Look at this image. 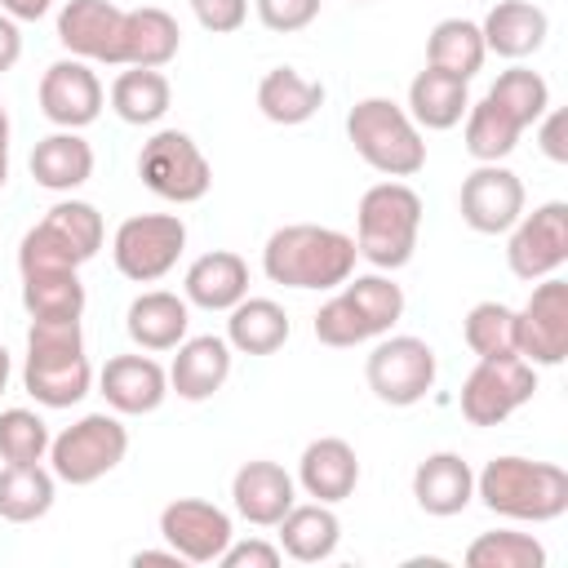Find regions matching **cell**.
I'll return each instance as SVG.
<instances>
[{
	"label": "cell",
	"mask_w": 568,
	"mask_h": 568,
	"mask_svg": "<svg viewBox=\"0 0 568 568\" xmlns=\"http://www.w3.org/2000/svg\"><path fill=\"white\" fill-rule=\"evenodd\" d=\"M355 240L333 226L315 222H293L271 231L262 248V271L271 284L284 288H342L355 275Z\"/></svg>",
	"instance_id": "6da1fadb"
},
{
	"label": "cell",
	"mask_w": 568,
	"mask_h": 568,
	"mask_svg": "<svg viewBox=\"0 0 568 568\" xmlns=\"http://www.w3.org/2000/svg\"><path fill=\"white\" fill-rule=\"evenodd\" d=\"M22 386L44 408H71L89 395L93 368H89V355H84L80 320H31Z\"/></svg>",
	"instance_id": "7a4b0ae2"
},
{
	"label": "cell",
	"mask_w": 568,
	"mask_h": 568,
	"mask_svg": "<svg viewBox=\"0 0 568 568\" xmlns=\"http://www.w3.org/2000/svg\"><path fill=\"white\" fill-rule=\"evenodd\" d=\"M475 497L506 519L524 524H550L568 510V470L555 462H532V457H493L475 475Z\"/></svg>",
	"instance_id": "3957f363"
},
{
	"label": "cell",
	"mask_w": 568,
	"mask_h": 568,
	"mask_svg": "<svg viewBox=\"0 0 568 568\" xmlns=\"http://www.w3.org/2000/svg\"><path fill=\"white\" fill-rule=\"evenodd\" d=\"M417 231H422V195L408 182L386 178V182H377V186H368L359 195V209H355V248L377 271L408 266L413 262V248H417Z\"/></svg>",
	"instance_id": "277c9868"
},
{
	"label": "cell",
	"mask_w": 568,
	"mask_h": 568,
	"mask_svg": "<svg viewBox=\"0 0 568 568\" xmlns=\"http://www.w3.org/2000/svg\"><path fill=\"white\" fill-rule=\"evenodd\" d=\"M346 138L359 160L386 178H413L426 169V142L413 115L390 98H364L346 115Z\"/></svg>",
	"instance_id": "5b68a950"
},
{
	"label": "cell",
	"mask_w": 568,
	"mask_h": 568,
	"mask_svg": "<svg viewBox=\"0 0 568 568\" xmlns=\"http://www.w3.org/2000/svg\"><path fill=\"white\" fill-rule=\"evenodd\" d=\"M124 453H129V430L115 413H84L75 426L49 439L53 475L71 488H84L111 475L124 462Z\"/></svg>",
	"instance_id": "8992f818"
},
{
	"label": "cell",
	"mask_w": 568,
	"mask_h": 568,
	"mask_svg": "<svg viewBox=\"0 0 568 568\" xmlns=\"http://www.w3.org/2000/svg\"><path fill=\"white\" fill-rule=\"evenodd\" d=\"M138 178L146 191H155L169 204H195L213 186V169H209L204 151L182 129H160L151 142H142Z\"/></svg>",
	"instance_id": "52a82bcc"
},
{
	"label": "cell",
	"mask_w": 568,
	"mask_h": 568,
	"mask_svg": "<svg viewBox=\"0 0 568 568\" xmlns=\"http://www.w3.org/2000/svg\"><path fill=\"white\" fill-rule=\"evenodd\" d=\"M186 248V222L178 213H138V217H124L115 226V240H111V257H115V271L133 284H151V280H164L178 257Z\"/></svg>",
	"instance_id": "ba28073f"
},
{
	"label": "cell",
	"mask_w": 568,
	"mask_h": 568,
	"mask_svg": "<svg viewBox=\"0 0 568 568\" xmlns=\"http://www.w3.org/2000/svg\"><path fill=\"white\" fill-rule=\"evenodd\" d=\"M435 351L413 337V333H399V337H386L368 351V364H364V377H368V390L390 404V408H413L417 399H426V390L435 386Z\"/></svg>",
	"instance_id": "9c48e42d"
},
{
	"label": "cell",
	"mask_w": 568,
	"mask_h": 568,
	"mask_svg": "<svg viewBox=\"0 0 568 568\" xmlns=\"http://www.w3.org/2000/svg\"><path fill=\"white\" fill-rule=\"evenodd\" d=\"M537 395V368L524 355L479 359L462 382V417L470 426H497Z\"/></svg>",
	"instance_id": "30bf717a"
},
{
	"label": "cell",
	"mask_w": 568,
	"mask_h": 568,
	"mask_svg": "<svg viewBox=\"0 0 568 568\" xmlns=\"http://www.w3.org/2000/svg\"><path fill=\"white\" fill-rule=\"evenodd\" d=\"M568 262V204L550 200L537 204L532 213H519L506 240V266L515 280H546Z\"/></svg>",
	"instance_id": "8fae6325"
},
{
	"label": "cell",
	"mask_w": 568,
	"mask_h": 568,
	"mask_svg": "<svg viewBox=\"0 0 568 568\" xmlns=\"http://www.w3.org/2000/svg\"><path fill=\"white\" fill-rule=\"evenodd\" d=\"M515 351L532 368H555L568 355V284L559 275L537 280L528 302L515 311Z\"/></svg>",
	"instance_id": "7c38bea8"
},
{
	"label": "cell",
	"mask_w": 568,
	"mask_h": 568,
	"mask_svg": "<svg viewBox=\"0 0 568 568\" xmlns=\"http://www.w3.org/2000/svg\"><path fill=\"white\" fill-rule=\"evenodd\" d=\"M524 182L519 173H510L506 164H479L475 173H466L462 182V195H457V209H462V222L479 235H501L519 222L524 213Z\"/></svg>",
	"instance_id": "4fadbf2b"
},
{
	"label": "cell",
	"mask_w": 568,
	"mask_h": 568,
	"mask_svg": "<svg viewBox=\"0 0 568 568\" xmlns=\"http://www.w3.org/2000/svg\"><path fill=\"white\" fill-rule=\"evenodd\" d=\"M160 537L186 559V564H217V555L231 546V515L200 497H178L160 510Z\"/></svg>",
	"instance_id": "5bb4252c"
},
{
	"label": "cell",
	"mask_w": 568,
	"mask_h": 568,
	"mask_svg": "<svg viewBox=\"0 0 568 568\" xmlns=\"http://www.w3.org/2000/svg\"><path fill=\"white\" fill-rule=\"evenodd\" d=\"M40 111L58 129H84L102 115V80L84 58H62L40 75Z\"/></svg>",
	"instance_id": "9a60e30c"
},
{
	"label": "cell",
	"mask_w": 568,
	"mask_h": 568,
	"mask_svg": "<svg viewBox=\"0 0 568 568\" xmlns=\"http://www.w3.org/2000/svg\"><path fill=\"white\" fill-rule=\"evenodd\" d=\"M120 27L124 9L111 0H67L58 13V40L71 58L120 67Z\"/></svg>",
	"instance_id": "2e32d148"
},
{
	"label": "cell",
	"mask_w": 568,
	"mask_h": 568,
	"mask_svg": "<svg viewBox=\"0 0 568 568\" xmlns=\"http://www.w3.org/2000/svg\"><path fill=\"white\" fill-rule=\"evenodd\" d=\"M98 390L102 399L124 413V417H142L155 413L169 395V373L151 359V355H111L106 368L98 373Z\"/></svg>",
	"instance_id": "e0dca14e"
},
{
	"label": "cell",
	"mask_w": 568,
	"mask_h": 568,
	"mask_svg": "<svg viewBox=\"0 0 568 568\" xmlns=\"http://www.w3.org/2000/svg\"><path fill=\"white\" fill-rule=\"evenodd\" d=\"M231 501H235V510H240L248 524L275 528V524L288 515V506L297 501V484H293V475H288L280 462L257 457V462H244V466L235 470V479H231Z\"/></svg>",
	"instance_id": "ac0fdd59"
},
{
	"label": "cell",
	"mask_w": 568,
	"mask_h": 568,
	"mask_svg": "<svg viewBox=\"0 0 568 568\" xmlns=\"http://www.w3.org/2000/svg\"><path fill=\"white\" fill-rule=\"evenodd\" d=\"M297 484L306 497L324 501V506H337L355 493L359 484V457L346 439L337 435H324V439H311L297 457Z\"/></svg>",
	"instance_id": "d6986e66"
},
{
	"label": "cell",
	"mask_w": 568,
	"mask_h": 568,
	"mask_svg": "<svg viewBox=\"0 0 568 568\" xmlns=\"http://www.w3.org/2000/svg\"><path fill=\"white\" fill-rule=\"evenodd\" d=\"M173 351L178 355L169 368V386L178 399L200 404L226 386V377H231V342L226 337H213V333L209 337H182Z\"/></svg>",
	"instance_id": "ffe728a7"
},
{
	"label": "cell",
	"mask_w": 568,
	"mask_h": 568,
	"mask_svg": "<svg viewBox=\"0 0 568 568\" xmlns=\"http://www.w3.org/2000/svg\"><path fill=\"white\" fill-rule=\"evenodd\" d=\"M413 497L435 519L462 515L470 506V497H475V470H470V462L462 453H430L413 470Z\"/></svg>",
	"instance_id": "44dd1931"
},
{
	"label": "cell",
	"mask_w": 568,
	"mask_h": 568,
	"mask_svg": "<svg viewBox=\"0 0 568 568\" xmlns=\"http://www.w3.org/2000/svg\"><path fill=\"white\" fill-rule=\"evenodd\" d=\"M182 49V31L178 18L160 4H142V9H124V27H120V67H169Z\"/></svg>",
	"instance_id": "7402d4cb"
},
{
	"label": "cell",
	"mask_w": 568,
	"mask_h": 568,
	"mask_svg": "<svg viewBox=\"0 0 568 568\" xmlns=\"http://www.w3.org/2000/svg\"><path fill=\"white\" fill-rule=\"evenodd\" d=\"M182 293H186V306H200V311H231L240 297H248V262H244L240 253H231V248L200 253V257L186 266Z\"/></svg>",
	"instance_id": "603a6c76"
},
{
	"label": "cell",
	"mask_w": 568,
	"mask_h": 568,
	"mask_svg": "<svg viewBox=\"0 0 568 568\" xmlns=\"http://www.w3.org/2000/svg\"><path fill=\"white\" fill-rule=\"evenodd\" d=\"M479 36H484V49L497 58H528L546 44L550 18L532 0H497L479 22Z\"/></svg>",
	"instance_id": "cb8c5ba5"
},
{
	"label": "cell",
	"mask_w": 568,
	"mask_h": 568,
	"mask_svg": "<svg viewBox=\"0 0 568 568\" xmlns=\"http://www.w3.org/2000/svg\"><path fill=\"white\" fill-rule=\"evenodd\" d=\"M186 324H191V311H186V297L169 293V288H151V293H138L124 311V328L129 337L142 346V351H173L182 337H186Z\"/></svg>",
	"instance_id": "d4e9b609"
},
{
	"label": "cell",
	"mask_w": 568,
	"mask_h": 568,
	"mask_svg": "<svg viewBox=\"0 0 568 568\" xmlns=\"http://www.w3.org/2000/svg\"><path fill=\"white\" fill-rule=\"evenodd\" d=\"M31 178L44 191H75L93 178V146L75 129L49 133L31 151Z\"/></svg>",
	"instance_id": "484cf974"
},
{
	"label": "cell",
	"mask_w": 568,
	"mask_h": 568,
	"mask_svg": "<svg viewBox=\"0 0 568 568\" xmlns=\"http://www.w3.org/2000/svg\"><path fill=\"white\" fill-rule=\"evenodd\" d=\"M466 106H470V89H466V80L426 67V71L413 75V84H408V106H404V111L413 115L417 129H435V133H439V129L462 124Z\"/></svg>",
	"instance_id": "4316f807"
},
{
	"label": "cell",
	"mask_w": 568,
	"mask_h": 568,
	"mask_svg": "<svg viewBox=\"0 0 568 568\" xmlns=\"http://www.w3.org/2000/svg\"><path fill=\"white\" fill-rule=\"evenodd\" d=\"M275 528H280V550L297 564H320L342 541V524H337L333 506H324V501H306V506L293 501Z\"/></svg>",
	"instance_id": "83f0119b"
},
{
	"label": "cell",
	"mask_w": 568,
	"mask_h": 568,
	"mask_svg": "<svg viewBox=\"0 0 568 568\" xmlns=\"http://www.w3.org/2000/svg\"><path fill=\"white\" fill-rule=\"evenodd\" d=\"M226 342L240 355H275L288 342V311L271 297H240L226 320Z\"/></svg>",
	"instance_id": "f1b7e54d"
},
{
	"label": "cell",
	"mask_w": 568,
	"mask_h": 568,
	"mask_svg": "<svg viewBox=\"0 0 568 568\" xmlns=\"http://www.w3.org/2000/svg\"><path fill=\"white\" fill-rule=\"evenodd\" d=\"M324 106V84L306 80L297 67H275L257 84V111L271 124H306Z\"/></svg>",
	"instance_id": "f546056e"
},
{
	"label": "cell",
	"mask_w": 568,
	"mask_h": 568,
	"mask_svg": "<svg viewBox=\"0 0 568 568\" xmlns=\"http://www.w3.org/2000/svg\"><path fill=\"white\" fill-rule=\"evenodd\" d=\"M22 306L31 320H80L84 315V284L71 266L22 271Z\"/></svg>",
	"instance_id": "4dcf8cb0"
},
{
	"label": "cell",
	"mask_w": 568,
	"mask_h": 568,
	"mask_svg": "<svg viewBox=\"0 0 568 568\" xmlns=\"http://www.w3.org/2000/svg\"><path fill=\"white\" fill-rule=\"evenodd\" d=\"M53 484H58V475L44 470L40 462H27V466L4 462V470H0V519H9V524L44 519L53 510Z\"/></svg>",
	"instance_id": "1f68e13d"
},
{
	"label": "cell",
	"mask_w": 568,
	"mask_h": 568,
	"mask_svg": "<svg viewBox=\"0 0 568 568\" xmlns=\"http://www.w3.org/2000/svg\"><path fill=\"white\" fill-rule=\"evenodd\" d=\"M484 58H488V49H484L479 22H466V18L435 22V31L426 40V67L448 71V75H457V80L470 84V75L484 67Z\"/></svg>",
	"instance_id": "d6a6232c"
},
{
	"label": "cell",
	"mask_w": 568,
	"mask_h": 568,
	"mask_svg": "<svg viewBox=\"0 0 568 568\" xmlns=\"http://www.w3.org/2000/svg\"><path fill=\"white\" fill-rule=\"evenodd\" d=\"M169 102H173L169 75L155 67H129L111 84V111L124 124H155L169 111Z\"/></svg>",
	"instance_id": "836d02e7"
},
{
	"label": "cell",
	"mask_w": 568,
	"mask_h": 568,
	"mask_svg": "<svg viewBox=\"0 0 568 568\" xmlns=\"http://www.w3.org/2000/svg\"><path fill=\"white\" fill-rule=\"evenodd\" d=\"M466 151L479 160V164H497V160H506L515 146H519V124L493 102V98H479V102H470L466 106Z\"/></svg>",
	"instance_id": "e575fe53"
},
{
	"label": "cell",
	"mask_w": 568,
	"mask_h": 568,
	"mask_svg": "<svg viewBox=\"0 0 568 568\" xmlns=\"http://www.w3.org/2000/svg\"><path fill=\"white\" fill-rule=\"evenodd\" d=\"M484 98H493L519 129L537 124V120L550 111V84H546L537 71H528V67H510V71H501Z\"/></svg>",
	"instance_id": "d590c367"
},
{
	"label": "cell",
	"mask_w": 568,
	"mask_h": 568,
	"mask_svg": "<svg viewBox=\"0 0 568 568\" xmlns=\"http://www.w3.org/2000/svg\"><path fill=\"white\" fill-rule=\"evenodd\" d=\"M466 568H546V546L532 532H479L466 546Z\"/></svg>",
	"instance_id": "8d00e7d4"
},
{
	"label": "cell",
	"mask_w": 568,
	"mask_h": 568,
	"mask_svg": "<svg viewBox=\"0 0 568 568\" xmlns=\"http://www.w3.org/2000/svg\"><path fill=\"white\" fill-rule=\"evenodd\" d=\"M342 293L351 297V306L359 311V320L368 324L373 337L390 333L395 320L404 315V288L395 280H386V275H355V280L342 284Z\"/></svg>",
	"instance_id": "74e56055"
},
{
	"label": "cell",
	"mask_w": 568,
	"mask_h": 568,
	"mask_svg": "<svg viewBox=\"0 0 568 568\" xmlns=\"http://www.w3.org/2000/svg\"><path fill=\"white\" fill-rule=\"evenodd\" d=\"M462 337L479 359L519 355L515 351V311L506 302H475L462 320Z\"/></svg>",
	"instance_id": "f35d334b"
},
{
	"label": "cell",
	"mask_w": 568,
	"mask_h": 568,
	"mask_svg": "<svg viewBox=\"0 0 568 568\" xmlns=\"http://www.w3.org/2000/svg\"><path fill=\"white\" fill-rule=\"evenodd\" d=\"M49 426L40 413L31 408H0V457L13 462V466H27V462H44L49 453Z\"/></svg>",
	"instance_id": "ab89813d"
},
{
	"label": "cell",
	"mask_w": 568,
	"mask_h": 568,
	"mask_svg": "<svg viewBox=\"0 0 568 568\" xmlns=\"http://www.w3.org/2000/svg\"><path fill=\"white\" fill-rule=\"evenodd\" d=\"M40 222H49L84 262L89 257H98V248H102V235H106V226H102V213L93 209V204H84V200H58Z\"/></svg>",
	"instance_id": "60d3db41"
},
{
	"label": "cell",
	"mask_w": 568,
	"mask_h": 568,
	"mask_svg": "<svg viewBox=\"0 0 568 568\" xmlns=\"http://www.w3.org/2000/svg\"><path fill=\"white\" fill-rule=\"evenodd\" d=\"M315 337L324 342V346H359V342H368L373 333H368V324L359 320V311L351 306V297L346 293H337V297H328L320 311H315Z\"/></svg>",
	"instance_id": "b9f144b4"
},
{
	"label": "cell",
	"mask_w": 568,
	"mask_h": 568,
	"mask_svg": "<svg viewBox=\"0 0 568 568\" xmlns=\"http://www.w3.org/2000/svg\"><path fill=\"white\" fill-rule=\"evenodd\" d=\"M257 18L266 31L288 36V31H302L320 18V0H257Z\"/></svg>",
	"instance_id": "7bdbcfd3"
},
{
	"label": "cell",
	"mask_w": 568,
	"mask_h": 568,
	"mask_svg": "<svg viewBox=\"0 0 568 568\" xmlns=\"http://www.w3.org/2000/svg\"><path fill=\"white\" fill-rule=\"evenodd\" d=\"M191 9H195V22L213 36H231L248 18V0H191Z\"/></svg>",
	"instance_id": "ee69618b"
},
{
	"label": "cell",
	"mask_w": 568,
	"mask_h": 568,
	"mask_svg": "<svg viewBox=\"0 0 568 568\" xmlns=\"http://www.w3.org/2000/svg\"><path fill=\"white\" fill-rule=\"evenodd\" d=\"M280 559H284V550L271 546V541H262V537H248V541H235L231 537V546L217 555L222 568H280Z\"/></svg>",
	"instance_id": "f6af8a7d"
},
{
	"label": "cell",
	"mask_w": 568,
	"mask_h": 568,
	"mask_svg": "<svg viewBox=\"0 0 568 568\" xmlns=\"http://www.w3.org/2000/svg\"><path fill=\"white\" fill-rule=\"evenodd\" d=\"M564 129H568V115L564 111H546L541 115V155L546 160H555V164H564L568 160V142H564Z\"/></svg>",
	"instance_id": "bcb514c9"
},
{
	"label": "cell",
	"mask_w": 568,
	"mask_h": 568,
	"mask_svg": "<svg viewBox=\"0 0 568 568\" xmlns=\"http://www.w3.org/2000/svg\"><path fill=\"white\" fill-rule=\"evenodd\" d=\"M18 58H22V31H18V22L9 13H0V75L13 71Z\"/></svg>",
	"instance_id": "7dc6e473"
},
{
	"label": "cell",
	"mask_w": 568,
	"mask_h": 568,
	"mask_svg": "<svg viewBox=\"0 0 568 568\" xmlns=\"http://www.w3.org/2000/svg\"><path fill=\"white\" fill-rule=\"evenodd\" d=\"M58 0H0V13H9L13 22H36L53 9Z\"/></svg>",
	"instance_id": "c3c4849f"
},
{
	"label": "cell",
	"mask_w": 568,
	"mask_h": 568,
	"mask_svg": "<svg viewBox=\"0 0 568 568\" xmlns=\"http://www.w3.org/2000/svg\"><path fill=\"white\" fill-rule=\"evenodd\" d=\"M133 564H138V568H142V564H169V568H182L186 559L169 546V550H138V555H133Z\"/></svg>",
	"instance_id": "681fc988"
},
{
	"label": "cell",
	"mask_w": 568,
	"mask_h": 568,
	"mask_svg": "<svg viewBox=\"0 0 568 568\" xmlns=\"http://www.w3.org/2000/svg\"><path fill=\"white\" fill-rule=\"evenodd\" d=\"M9 182V111L0 102V186Z\"/></svg>",
	"instance_id": "f907efd6"
},
{
	"label": "cell",
	"mask_w": 568,
	"mask_h": 568,
	"mask_svg": "<svg viewBox=\"0 0 568 568\" xmlns=\"http://www.w3.org/2000/svg\"><path fill=\"white\" fill-rule=\"evenodd\" d=\"M9 373H13V364H9V351L0 346V395H4V386H9Z\"/></svg>",
	"instance_id": "816d5d0a"
},
{
	"label": "cell",
	"mask_w": 568,
	"mask_h": 568,
	"mask_svg": "<svg viewBox=\"0 0 568 568\" xmlns=\"http://www.w3.org/2000/svg\"><path fill=\"white\" fill-rule=\"evenodd\" d=\"M355 4H364V0H355Z\"/></svg>",
	"instance_id": "f5cc1de1"
}]
</instances>
